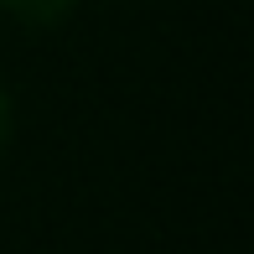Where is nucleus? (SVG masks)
Masks as SVG:
<instances>
[{
    "mask_svg": "<svg viewBox=\"0 0 254 254\" xmlns=\"http://www.w3.org/2000/svg\"><path fill=\"white\" fill-rule=\"evenodd\" d=\"M5 135H10V99H5V88H0V145H5Z\"/></svg>",
    "mask_w": 254,
    "mask_h": 254,
    "instance_id": "obj_2",
    "label": "nucleus"
},
{
    "mask_svg": "<svg viewBox=\"0 0 254 254\" xmlns=\"http://www.w3.org/2000/svg\"><path fill=\"white\" fill-rule=\"evenodd\" d=\"M78 0H0V10H10L16 21H31V26H52L73 10Z\"/></svg>",
    "mask_w": 254,
    "mask_h": 254,
    "instance_id": "obj_1",
    "label": "nucleus"
}]
</instances>
